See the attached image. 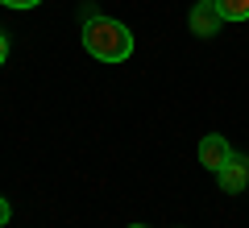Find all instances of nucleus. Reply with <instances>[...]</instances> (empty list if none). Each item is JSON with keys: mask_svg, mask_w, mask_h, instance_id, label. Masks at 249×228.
I'll return each instance as SVG.
<instances>
[{"mask_svg": "<svg viewBox=\"0 0 249 228\" xmlns=\"http://www.w3.org/2000/svg\"><path fill=\"white\" fill-rule=\"evenodd\" d=\"M83 46L100 62H124L133 54V34H129V25L112 17H88L83 21Z\"/></svg>", "mask_w": 249, "mask_h": 228, "instance_id": "nucleus-1", "label": "nucleus"}, {"mask_svg": "<svg viewBox=\"0 0 249 228\" xmlns=\"http://www.w3.org/2000/svg\"><path fill=\"white\" fill-rule=\"evenodd\" d=\"M191 34L196 37H216L220 34V25H224V17H220V9H216V0H196V9H191Z\"/></svg>", "mask_w": 249, "mask_h": 228, "instance_id": "nucleus-2", "label": "nucleus"}, {"mask_svg": "<svg viewBox=\"0 0 249 228\" xmlns=\"http://www.w3.org/2000/svg\"><path fill=\"white\" fill-rule=\"evenodd\" d=\"M229 162H232V145L220 137V133H208V137L199 141V166H208L216 175V170H224Z\"/></svg>", "mask_w": 249, "mask_h": 228, "instance_id": "nucleus-3", "label": "nucleus"}, {"mask_svg": "<svg viewBox=\"0 0 249 228\" xmlns=\"http://www.w3.org/2000/svg\"><path fill=\"white\" fill-rule=\"evenodd\" d=\"M216 178H220V191H229V195L245 191L249 187V158H237V154H232V162L224 170H216Z\"/></svg>", "mask_w": 249, "mask_h": 228, "instance_id": "nucleus-4", "label": "nucleus"}, {"mask_svg": "<svg viewBox=\"0 0 249 228\" xmlns=\"http://www.w3.org/2000/svg\"><path fill=\"white\" fill-rule=\"evenodd\" d=\"M224 21H249V0H216Z\"/></svg>", "mask_w": 249, "mask_h": 228, "instance_id": "nucleus-5", "label": "nucleus"}, {"mask_svg": "<svg viewBox=\"0 0 249 228\" xmlns=\"http://www.w3.org/2000/svg\"><path fill=\"white\" fill-rule=\"evenodd\" d=\"M0 4H4V9H17V13H25V9H37L42 0H0Z\"/></svg>", "mask_w": 249, "mask_h": 228, "instance_id": "nucleus-6", "label": "nucleus"}, {"mask_svg": "<svg viewBox=\"0 0 249 228\" xmlns=\"http://www.w3.org/2000/svg\"><path fill=\"white\" fill-rule=\"evenodd\" d=\"M9 216H13V208H9V199H4V195H0V228L9 224Z\"/></svg>", "mask_w": 249, "mask_h": 228, "instance_id": "nucleus-7", "label": "nucleus"}, {"mask_svg": "<svg viewBox=\"0 0 249 228\" xmlns=\"http://www.w3.org/2000/svg\"><path fill=\"white\" fill-rule=\"evenodd\" d=\"M9 62V34H0V67Z\"/></svg>", "mask_w": 249, "mask_h": 228, "instance_id": "nucleus-8", "label": "nucleus"}, {"mask_svg": "<svg viewBox=\"0 0 249 228\" xmlns=\"http://www.w3.org/2000/svg\"><path fill=\"white\" fill-rule=\"evenodd\" d=\"M124 228H145V224H124Z\"/></svg>", "mask_w": 249, "mask_h": 228, "instance_id": "nucleus-9", "label": "nucleus"}]
</instances>
